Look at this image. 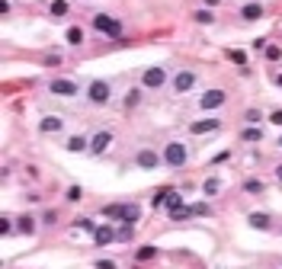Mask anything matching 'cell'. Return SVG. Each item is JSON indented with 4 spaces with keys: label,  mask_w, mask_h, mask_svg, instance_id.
Wrapping results in <instances>:
<instances>
[{
    "label": "cell",
    "mask_w": 282,
    "mask_h": 269,
    "mask_svg": "<svg viewBox=\"0 0 282 269\" xmlns=\"http://www.w3.org/2000/svg\"><path fill=\"white\" fill-rule=\"evenodd\" d=\"M241 138H244V141H263V131L253 128V125H247V128L241 131Z\"/></svg>",
    "instance_id": "obj_22"
},
{
    "label": "cell",
    "mask_w": 282,
    "mask_h": 269,
    "mask_svg": "<svg viewBox=\"0 0 282 269\" xmlns=\"http://www.w3.org/2000/svg\"><path fill=\"white\" fill-rule=\"evenodd\" d=\"M68 151H71V154L90 151V141H87V138H80V134H71V138H68Z\"/></svg>",
    "instance_id": "obj_17"
},
{
    "label": "cell",
    "mask_w": 282,
    "mask_h": 269,
    "mask_svg": "<svg viewBox=\"0 0 282 269\" xmlns=\"http://www.w3.org/2000/svg\"><path fill=\"white\" fill-rule=\"evenodd\" d=\"M87 100H90L93 106L109 103V83H106V80H90V83H87Z\"/></svg>",
    "instance_id": "obj_6"
},
{
    "label": "cell",
    "mask_w": 282,
    "mask_h": 269,
    "mask_svg": "<svg viewBox=\"0 0 282 269\" xmlns=\"http://www.w3.org/2000/svg\"><path fill=\"white\" fill-rule=\"evenodd\" d=\"M116 237H119V240H132V237H135V225H125V221H122V225L116 228Z\"/></svg>",
    "instance_id": "obj_21"
},
{
    "label": "cell",
    "mask_w": 282,
    "mask_h": 269,
    "mask_svg": "<svg viewBox=\"0 0 282 269\" xmlns=\"http://www.w3.org/2000/svg\"><path fill=\"white\" fill-rule=\"evenodd\" d=\"M90 26H93L96 32H103V35H113V39H119V35H122V23H119L116 16H109V13H96V16L90 19Z\"/></svg>",
    "instance_id": "obj_2"
},
{
    "label": "cell",
    "mask_w": 282,
    "mask_h": 269,
    "mask_svg": "<svg viewBox=\"0 0 282 269\" xmlns=\"http://www.w3.org/2000/svg\"><path fill=\"white\" fill-rule=\"evenodd\" d=\"M96 269H116L113 260H96Z\"/></svg>",
    "instance_id": "obj_36"
},
{
    "label": "cell",
    "mask_w": 282,
    "mask_h": 269,
    "mask_svg": "<svg viewBox=\"0 0 282 269\" xmlns=\"http://www.w3.org/2000/svg\"><path fill=\"white\" fill-rule=\"evenodd\" d=\"M228 58L234 61V64H241V68H247V55H244V52H228Z\"/></svg>",
    "instance_id": "obj_30"
},
{
    "label": "cell",
    "mask_w": 282,
    "mask_h": 269,
    "mask_svg": "<svg viewBox=\"0 0 282 269\" xmlns=\"http://www.w3.org/2000/svg\"><path fill=\"white\" fill-rule=\"evenodd\" d=\"M205 4H208V7H215V4H222V0H205Z\"/></svg>",
    "instance_id": "obj_40"
},
{
    "label": "cell",
    "mask_w": 282,
    "mask_h": 269,
    "mask_svg": "<svg viewBox=\"0 0 282 269\" xmlns=\"http://www.w3.org/2000/svg\"><path fill=\"white\" fill-rule=\"evenodd\" d=\"M202 192H205V195H218V192H222V180H218V176H208V180L202 183Z\"/></svg>",
    "instance_id": "obj_19"
},
{
    "label": "cell",
    "mask_w": 282,
    "mask_h": 269,
    "mask_svg": "<svg viewBox=\"0 0 282 269\" xmlns=\"http://www.w3.org/2000/svg\"><path fill=\"white\" fill-rule=\"evenodd\" d=\"M196 83H199L196 71H177V74H173V93H189Z\"/></svg>",
    "instance_id": "obj_8"
},
{
    "label": "cell",
    "mask_w": 282,
    "mask_h": 269,
    "mask_svg": "<svg viewBox=\"0 0 282 269\" xmlns=\"http://www.w3.org/2000/svg\"><path fill=\"white\" fill-rule=\"evenodd\" d=\"M247 225H250L253 231H269V228H273V218H269L266 212H250V215H247Z\"/></svg>",
    "instance_id": "obj_13"
},
{
    "label": "cell",
    "mask_w": 282,
    "mask_h": 269,
    "mask_svg": "<svg viewBox=\"0 0 282 269\" xmlns=\"http://www.w3.org/2000/svg\"><path fill=\"white\" fill-rule=\"evenodd\" d=\"M241 16L247 19V23H253V19H263V7H260V4H247V7L241 10Z\"/></svg>",
    "instance_id": "obj_18"
},
{
    "label": "cell",
    "mask_w": 282,
    "mask_h": 269,
    "mask_svg": "<svg viewBox=\"0 0 282 269\" xmlns=\"http://www.w3.org/2000/svg\"><path fill=\"white\" fill-rule=\"evenodd\" d=\"M164 83H167V71H164V68H148V71H141V87L161 90Z\"/></svg>",
    "instance_id": "obj_7"
},
{
    "label": "cell",
    "mask_w": 282,
    "mask_h": 269,
    "mask_svg": "<svg viewBox=\"0 0 282 269\" xmlns=\"http://www.w3.org/2000/svg\"><path fill=\"white\" fill-rule=\"evenodd\" d=\"M196 23H202V26H212V23H215V13H212V10H196Z\"/></svg>",
    "instance_id": "obj_23"
},
{
    "label": "cell",
    "mask_w": 282,
    "mask_h": 269,
    "mask_svg": "<svg viewBox=\"0 0 282 269\" xmlns=\"http://www.w3.org/2000/svg\"><path fill=\"white\" fill-rule=\"evenodd\" d=\"M225 100H228V93L225 90H205L202 96H199V109L202 113H212V109H218V106H225Z\"/></svg>",
    "instance_id": "obj_5"
},
{
    "label": "cell",
    "mask_w": 282,
    "mask_h": 269,
    "mask_svg": "<svg viewBox=\"0 0 282 269\" xmlns=\"http://www.w3.org/2000/svg\"><path fill=\"white\" fill-rule=\"evenodd\" d=\"M186 144L183 141H170V144H164V164L170 167V170H180V167H186Z\"/></svg>",
    "instance_id": "obj_1"
},
{
    "label": "cell",
    "mask_w": 282,
    "mask_h": 269,
    "mask_svg": "<svg viewBox=\"0 0 282 269\" xmlns=\"http://www.w3.org/2000/svg\"><path fill=\"white\" fill-rule=\"evenodd\" d=\"M16 231H19L23 237H32L35 231H39V225H35L32 215H19V218H16Z\"/></svg>",
    "instance_id": "obj_14"
},
{
    "label": "cell",
    "mask_w": 282,
    "mask_h": 269,
    "mask_svg": "<svg viewBox=\"0 0 282 269\" xmlns=\"http://www.w3.org/2000/svg\"><path fill=\"white\" fill-rule=\"evenodd\" d=\"M189 209H192V215H202V218H208V215H212V209H208L205 202H196V205H189Z\"/></svg>",
    "instance_id": "obj_28"
},
{
    "label": "cell",
    "mask_w": 282,
    "mask_h": 269,
    "mask_svg": "<svg viewBox=\"0 0 282 269\" xmlns=\"http://www.w3.org/2000/svg\"><path fill=\"white\" fill-rule=\"evenodd\" d=\"M61 125H64V122H61L58 116H45V119L39 122V128H42L45 134H55V131H61Z\"/></svg>",
    "instance_id": "obj_16"
},
{
    "label": "cell",
    "mask_w": 282,
    "mask_h": 269,
    "mask_svg": "<svg viewBox=\"0 0 282 269\" xmlns=\"http://www.w3.org/2000/svg\"><path fill=\"white\" fill-rule=\"evenodd\" d=\"M244 192L260 195V192H263V183H260V180H247V183H244Z\"/></svg>",
    "instance_id": "obj_24"
},
{
    "label": "cell",
    "mask_w": 282,
    "mask_h": 269,
    "mask_svg": "<svg viewBox=\"0 0 282 269\" xmlns=\"http://www.w3.org/2000/svg\"><path fill=\"white\" fill-rule=\"evenodd\" d=\"M279 148H282V138H279Z\"/></svg>",
    "instance_id": "obj_42"
},
{
    "label": "cell",
    "mask_w": 282,
    "mask_h": 269,
    "mask_svg": "<svg viewBox=\"0 0 282 269\" xmlns=\"http://www.w3.org/2000/svg\"><path fill=\"white\" fill-rule=\"evenodd\" d=\"M154 256H157V247H151V243H148V247H138V253H135V260H138V263H144V260H154Z\"/></svg>",
    "instance_id": "obj_20"
},
{
    "label": "cell",
    "mask_w": 282,
    "mask_h": 269,
    "mask_svg": "<svg viewBox=\"0 0 282 269\" xmlns=\"http://www.w3.org/2000/svg\"><path fill=\"white\" fill-rule=\"evenodd\" d=\"M52 96H77L80 87H77V80H71V77H55V80H48V87H45Z\"/></svg>",
    "instance_id": "obj_3"
},
{
    "label": "cell",
    "mask_w": 282,
    "mask_h": 269,
    "mask_svg": "<svg viewBox=\"0 0 282 269\" xmlns=\"http://www.w3.org/2000/svg\"><path fill=\"white\" fill-rule=\"evenodd\" d=\"M244 119H247V125H256V122H263V113H260V109H247Z\"/></svg>",
    "instance_id": "obj_25"
},
{
    "label": "cell",
    "mask_w": 282,
    "mask_h": 269,
    "mask_svg": "<svg viewBox=\"0 0 282 269\" xmlns=\"http://www.w3.org/2000/svg\"><path fill=\"white\" fill-rule=\"evenodd\" d=\"M161 164H164V154H157L151 148H141L138 154H135V167L138 170H157Z\"/></svg>",
    "instance_id": "obj_4"
},
{
    "label": "cell",
    "mask_w": 282,
    "mask_h": 269,
    "mask_svg": "<svg viewBox=\"0 0 282 269\" xmlns=\"http://www.w3.org/2000/svg\"><path fill=\"white\" fill-rule=\"evenodd\" d=\"M10 231H13V225H10V218H4L0 221V234H10Z\"/></svg>",
    "instance_id": "obj_37"
},
{
    "label": "cell",
    "mask_w": 282,
    "mask_h": 269,
    "mask_svg": "<svg viewBox=\"0 0 282 269\" xmlns=\"http://www.w3.org/2000/svg\"><path fill=\"white\" fill-rule=\"evenodd\" d=\"M276 176H279V186H282V164L276 167Z\"/></svg>",
    "instance_id": "obj_39"
},
{
    "label": "cell",
    "mask_w": 282,
    "mask_h": 269,
    "mask_svg": "<svg viewBox=\"0 0 282 269\" xmlns=\"http://www.w3.org/2000/svg\"><path fill=\"white\" fill-rule=\"evenodd\" d=\"M68 13H71L68 0H52V4H48V16H52V19H64Z\"/></svg>",
    "instance_id": "obj_15"
},
{
    "label": "cell",
    "mask_w": 282,
    "mask_h": 269,
    "mask_svg": "<svg viewBox=\"0 0 282 269\" xmlns=\"http://www.w3.org/2000/svg\"><path fill=\"white\" fill-rule=\"evenodd\" d=\"M276 87H282V74H276Z\"/></svg>",
    "instance_id": "obj_41"
},
{
    "label": "cell",
    "mask_w": 282,
    "mask_h": 269,
    "mask_svg": "<svg viewBox=\"0 0 282 269\" xmlns=\"http://www.w3.org/2000/svg\"><path fill=\"white\" fill-rule=\"evenodd\" d=\"M269 122H273V125H282V109H276V113H269Z\"/></svg>",
    "instance_id": "obj_35"
},
{
    "label": "cell",
    "mask_w": 282,
    "mask_h": 269,
    "mask_svg": "<svg viewBox=\"0 0 282 269\" xmlns=\"http://www.w3.org/2000/svg\"><path fill=\"white\" fill-rule=\"evenodd\" d=\"M64 199H68V202H80V199H83V189H80V186H71Z\"/></svg>",
    "instance_id": "obj_29"
},
{
    "label": "cell",
    "mask_w": 282,
    "mask_h": 269,
    "mask_svg": "<svg viewBox=\"0 0 282 269\" xmlns=\"http://www.w3.org/2000/svg\"><path fill=\"white\" fill-rule=\"evenodd\" d=\"M74 228H80V231H90V234L96 231V225L90 221V218H74Z\"/></svg>",
    "instance_id": "obj_27"
},
{
    "label": "cell",
    "mask_w": 282,
    "mask_h": 269,
    "mask_svg": "<svg viewBox=\"0 0 282 269\" xmlns=\"http://www.w3.org/2000/svg\"><path fill=\"white\" fill-rule=\"evenodd\" d=\"M138 100H141V90H128V100H125V106H138Z\"/></svg>",
    "instance_id": "obj_33"
},
{
    "label": "cell",
    "mask_w": 282,
    "mask_h": 269,
    "mask_svg": "<svg viewBox=\"0 0 282 269\" xmlns=\"http://www.w3.org/2000/svg\"><path fill=\"white\" fill-rule=\"evenodd\" d=\"M231 161V151H218L215 157H212V164H228Z\"/></svg>",
    "instance_id": "obj_32"
},
{
    "label": "cell",
    "mask_w": 282,
    "mask_h": 269,
    "mask_svg": "<svg viewBox=\"0 0 282 269\" xmlns=\"http://www.w3.org/2000/svg\"><path fill=\"white\" fill-rule=\"evenodd\" d=\"M279 58H282L279 48H276V45H266V61H279Z\"/></svg>",
    "instance_id": "obj_31"
},
{
    "label": "cell",
    "mask_w": 282,
    "mask_h": 269,
    "mask_svg": "<svg viewBox=\"0 0 282 269\" xmlns=\"http://www.w3.org/2000/svg\"><path fill=\"white\" fill-rule=\"evenodd\" d=\"M45 64H48V68H55V64H61V58H58V55H48V58H45Z\"/></svg>",
    "instance_id": "obj_38"
},
{
    "label": "cell",
    "mask_w": 282,
    "mask_h": 269,
    "mask_svg": "<svg viewBox=\"0 0 282 269\" xmlns=\"http://www.w3.org/2000/svg\"><path fill=\"white\" fill-rule=\"evenodd\" d=\"M42 221H45V225H58V212H52V209H48V212L42 215Z\"/></svg>",
    "instance_id": "obj_34"
},
{
    "label": "cell",
    "mask_w": 282,
    "mask_h": 269,
    "mask_svg": "<svg viewBox=\"0 0 282 269\" xmlns=\"http://www.w3.org/2000/svg\"><path fill=\"white\" fill-rule=\"evenodd\" d=\"M68 42H71V45H80V42H83V32H80L77 26H71V29H68Z\"/></svg>",
    "instance_id": "obj_26"
},
{
    "label": "cell",
    "mask_w": 282,
    "mask_h": 269,
    "mask_svg": "<svg viewBox=\"0 0 282 269\" xmlns=\"http://www.w3.org/2000/svg\"><path fill=\"white\" fill-rule=\"evenodd\" d=\"M113 240H119L113 225H96V231H93V243H96V247H109Z\"/></svg>",
    "instance_id": "obj_9"
},
{
    "label": "cell",
    "mask_w": 282,
    "mask_h": 269,
    "mask_svg": "<svg viewBox=\"0 0 282 269\" xmlns=\"http://www.w3.org/2000/svg\"><path fill=\"white\" fill-rule=\"evenodd\" d=\"M141 218V209L135 202H122L119 205V221H125V225H135Z\"/></svg>",
    "instance_id": "obj_12"
},
{
    "label": "cell",
    "mask_w": 282,
    "mask_h": 269,
    "mask_svg": "<svg viewBox=\"0 0 282 269\" xmlns=\"http://www.w3.org/2000/svg\"><path fill=\"white\" fill-rule=\"evenodd\" d=\"M113 144V131L103 128V131H96L93 138H90V154H106V148Z\"/></svg>",
    "instance_id": "obj_10"
},
{
    "label": "cell",
    "mask_w": 282,
    "mask_h": 269,
    "mask_svg": "<svg viewBox=\"0 0 282 269\" xmlns=\"http://www.w3.org/2000/svg\"><path fill=\"white\" fill-rule=\"evenodd\" d=\"M222 128V119H199V122H189V131L192 134H208V131H218Z\"/></svg>",
    "instance_id": "obj_11"
}]
</instances>
